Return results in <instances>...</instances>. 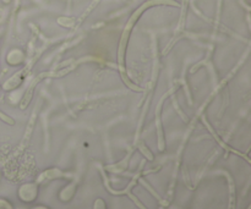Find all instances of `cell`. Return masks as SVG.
I'll use <instances>...</instances> for the list:
<instances>
[{
	"label": "cell",
	"mask_w": 251,
	"mask_h": 209,
	"mask_svg": "<svg viewBox=\"0 0 251 209\" xmlns=\"http://www.w3.org/2000/svg\"><path fill=\"white\" fill-rule=\"evenodd\" d=\"M93 209H107V206H105V202L102 198H97L93 203Z\"/></svg>",
	"instance_id": "6"
},
{
	"label": "cell",
	"mask_w": 251,
	"mask_h": 209,
	"mask_svg": "<svg viewBox=\"0 0 251 209\" xmlns=\"http://www.w3.org/2000/svg\"><path fill=\"white\" fill-rule=\"evenodd\" d=\"M248 209H251V207H248Z\"/></svg>",
	"instance_id": "9"
},
{
	"label": "cell",
	"mask_w": 251,
	"mask_h": 209,
	"mask_svg": "<svg viewBox=\"0 0 251 209\" xmlns=\"http://www.w3.org/2000/svg\"><path fill=\"white\" fill-rule=\"evenodd\" d=\"M0 209H14L11 203L5 198H0Z\"/></svg>",
	"instance_id": "7"
},
{
	"label": "cell",
	"mask_w": 251,
	"mask_h": 209,
	"mask_svg": "<svg viewBox=\"0 0 251 209\" xmlns=\"http://www.w3.org/2000/svg\"><path fill=\"white\" fill-rule=\"evenodd\" d=\"M77 183H78V178H75L73 183H71L68 187H65L63 191H61L60 195H59V197H60L61 201L68 202V201H70L71 198L74 197V195H75L76 192V187H77Z\"/></svg>",
	"instance_id": "4"
},
{
	"label": "cell",
	"mask_w": 251,
	"mask_h": 209,
	"mask_svg": "<svg viewBox=\"0 0 251 209\" xmlns=\"http://www.w3.org/2000/svg\"><path fill=\"white\" fill-rule=\"evenodd\" d=\"M213 175H225L227 178L228 186H229V203H228V209H235L237 207V188H235V184L230 174L226 170H216L213 171Z\"/></svg>",
	"instance_id": "3"
},
{
	"label": "cell",
	"mask_w": 251,
	"mask_h": 209,
	"mask_svg": "<svg viewBox=\"0 0 251 209\" xmlns=\"http://www.w3.org/2000/svg\"><path fill=\"white\" fill-rule=\"evenodd\" d=\"M19 198L25 203H31L33 202L34 200L38 196V184L37 183H29L25 184L21 187L19 188Z\"/></svg>",
	"instance_id": "2"
},
{
	"label": "cell",
	"mask_w": 251,
	"mask_h": 209,
	"mask_svg": "<svg viewBox=\"0 0 251 209\" xmlns=\"http://www.w3.org/2000/svg\"><path fill=\"white\" fill-rule=\"evenodd\" d=\"M75 178H77L76 174L73 173H65V171L60 170L58 168H51L48 170L43 171L41 175L37 179V184H46L48 181L56 180V179H66V180H74Z\"/></svg>",
	"instance_id": "1"
},
{
	"label": "cell",
	"mask_w": 251,
	"mask_h": 209,
	"mask_svg": "<svg viewBox=\"0 0 251 209\" xmlns=\"http://www.w3.org/2000/svg\"><path fill=\"white\" fill-rule=\"evenodd\" d=\"M136 146H139L140 151H141V153L144 154V157H146V158L149 159V161H153V154H152L151 152H150V149L147 148L146 144H145L144 142H141V143H140V144H136Z\"/></svg>",
	"instance_id": "5"
},
{
	"label": "cell",
	"mask_w": 251,
	"mask_h": 209,
	"mask_svg": "<svg viewBox=\"0 0 251 209\" xmlns=\"http://www.w3.org/2000/svg\"><path fill=\"white\" fill-rule=\"evenodd\" d=\"M32 209H49L47 207H42V206H39V207H36V208H32Z\"/></svg>",
	"instance_id": "8"
}]
</instances>
